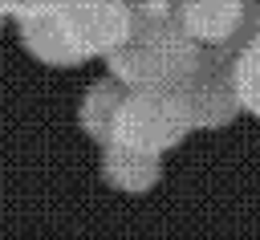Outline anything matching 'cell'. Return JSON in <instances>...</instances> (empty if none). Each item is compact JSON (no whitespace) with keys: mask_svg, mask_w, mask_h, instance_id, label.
I'll use <instances>...</instances> for the list:
<instances>
[{"mask_svg":"<svg viewBox=\"0 0 260 240\" xmlns=\"http://www.w3.org/2000/svg\"><path fill=\"white\" fill-rule=\"evenodd\" d=\"M61 4H65V0H0L4 16H16V20L37 16V12H53V8H61Z\"/></svg>","mask_w":260,"mask_h":240,"instance_id":"30bf717a","label":"cell"},{"mask_svg":"<svg viewBox=\"0 0 260 240\" xmlns=\"http://www.w3.org/2000/svg\"><path fill=\"white\" fill-rule=\"evenodd\" d=\"M65 16L89 57H110L134 28L130 0H65Z\"/></svg>","mask_w":260,"mask_h":240,"instance_id":"277c9868","label":"cell"},{"mask_svg":"<svg viewBox=\"0 0 260 240\" xmlns=\"http://www.w3.org/2000/svg\"><path fill=\"white\" fill-rule=\"evenodd\" d=\"M126 85L118 77H98L93 85H85L81 94V106H77V122L81 130L93 138V142H110L114 138V126H118V114H122V102H126Z\"/></svg>","mask_w":260,"mask_h":240,"instance_id":"ba28073f","label":"cell"},{"mask_svg":"<svg viewBox=\"0 0 260 240\" xmlns=\"http://www.w3.org/2000/svg\"><path fill=\"white\" fill-rule=\"evenodd\" d=\"M0 24H4V8H0Z\"/></svg>","mask_w":260,"mask_h":240,"instance_id":"7c38bea8","label":"cell"},{"mask_svg":"<svg viewBox=\"0 0 260 240\" xmlns=\"http://www.w3.org/2000/svg\"><path fill=\"white\" fill-rule=\"evenodd\" d=\"M162 175V159L158 155H142V151H130L122 142H106L102 146V179L126 195H142L158 183Z\"/></svg>","mask_w":260,"mask_h":240,"instance_id":"52a82bcc","label":"cell"},{"mask_svg":"<svg viewBox=\"0 0 260 240\" xmlns=\"http://www.w3.org/2000/svg\"><path fill=\"white\" fill-rule=\"evenodd\" d=\"M195 61L199 45L179 24V12L134 16L130 37L106 57L110 77H118L126 89H179L195 69Z\"/></svg>","mask_w":260,"mask_h":240,"instance_id":"6da1fadb","label":"cell"},{"mask_svg":"<svg viewBox=\"0 0 260 240\" xmlns=\"http://www.w3.org/2000/svg\"><path fill=\"white\" fill-rule=\"evenodd\" d=\"M187 134H191V114H187L179 89H130L110 142L162 159Z\"/></svg>","mask_w":260,"mask_h":240,"instance_id":"7a4b0ae2","label":"cell"},{"mask_svg":"<svg viewBox=\"0 0 260 240\" xmlns=\"http://www.w3.org/2000/svg\"><path fill=\"white\" fill-rule=\"evenodd\" d=\"M16 33H20V45L28 57H37L41 65H53V69H65V65H81L89 61V53L81 49L69 16H65V4L53 8V12H37V16H24L16 20Z\"/></svg>","mask_w":260,"mask_h":240,"instance_id":"8992f818","label":"cell"},{"mask_svg":"<svg viewBox=\"0 0 260 240\" xmlns=\"http://www.w3.org/2000/svg\"><path fill=\"white\" fill-rule=\"evenodd\" d=\"M179 98L191 114V130L223 126L240 110L236 81H232V49H199L195 69L179 85Z\"/></svg>","mask_w":260,"mask_h":240,"instance_id":"3957f363","label":"cell"},{"mask_svg":"<svg viewBox=\"0 0 260 240\" xmlns=\"http://www.w3.org/2000/svg\"><path fill=\"white\" fill-rule=\"evenodd\" d=\"M252 20V0H183L179 24L199 49H232Z\"/></svg>","mask_w":260,"mask_h":240,"instance_id":"5b68a950","label":"cell"},{"mask_svg":"<svg viewBox=\"0 0 260 240\" xmlns=\"http://www.w3.org/2000/svg\"><path fill=\"white\" fill-rule=\"evenodd\" d=\"M171 4H175V8H179V4H183V0H171Z\"/></svg>","mask_w":260,"mask_h":240,"instance_id":"8fae6325","label":"cell"},{"mask_svg":"<svg viewBox=\"0 0 260 240\" xmlns=\"http://www.w3.org/2000/svg\"><path fill=\"white\" fill-rule=\"evenodd\" d=\"M232 81H236L240 110L260 114V4H252V20L244 37L232 45Z\"/></svg>","mask_w":260,"mask_h":240,"instance_id":"9c48e42d","label":"cell"}]
</instances>
